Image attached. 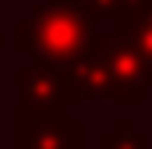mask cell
Returning <instances> with one entry per match:
<instances>
[{
  "mask_svg": "<svg viewBox=\"0 0 152 149\" xmlns=\"http://www.w3.org/2000/svg\"><path fill=\"white\" fill-rule=\"evenodd\" d=\"M88 29H92V11L81 0H50L39 7L28 21L18 25V46L21 53H32L39 64H81L88 53Z\"/></svg>",
  "mask_w": 152,
  "mask_h": 149,
  "instance_id": "cell-1",
  "label": "cell"
},
{
  "mask_svg": "<svg viewBox=\"0 0 152 149\" xmlns=\"http://www.w3.org/2000/svg\"><path fill=\"white\" fill-rule=\"evenodd\" d=\"M81 68H85L81 89H88V92H113L117 100H124L120 89H127V100H142L145 85H152V71H145L142 53L124 46L120 39L96 43V53H85Z\"/></svg>",
  "mask_w": 152,
  "mask_h": 149,
  "instance_id": "cell-2",
  "label": "cell"
},
{
  "mask_svg": "<svg viewBox=\"0 0 152 149\" xmlns=\"http://www.w3.org/2000/svg\"><path fill=\"white\" fill-rule=\"evenodd\" d=\"M18 149H81V131L64 114H39L21 103Z\"/></svg>",
  "mask_w": 152,
  "mask_h": 149,
  "instance_id": "cell-3",
  "label": "cell"
},
{
  "mask_svg": "<svg viewBox=\"0 0 152 149\" xmlns=\"http://www.w3.org/2000/svg\"><path fill=\"white\" fill-rule=\"evenodd\" d=\"M120 4V29L124 36H131L134 50H142V57L152 60V0L138 7V0H117Z\"/></svg>",
  "mask_w": 152,
  "mask_h": 149,
  "instance_id": "cell-4",
  "label": "cell"
},
{
  "mask_svg": "<svg viewBox=\"0 0 152 149\" xmlns=\"http://www.w3.org/2000/svg\"><path fill=\"white\" fill-rule=\"evenodd\" d=\"M99 149H145V139L142 135H131V128L120 121L113 135H103L99 139Z\"/></svg>",
  "mask_w": 152,
  "mask_h": 149,
  "instance_id": "cell-5",
  "label": "cell"
}]
</instances>
